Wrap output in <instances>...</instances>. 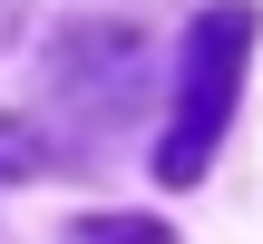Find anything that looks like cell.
<instances>
[{"label": "cell", "instance_id": "6da1fadb", "mask_svg": "<svg viewBox=\"0 0 263 244\" xmlns=\"http://www.w3.org/2000/svg\"><path fill=\"white\" fill-rule=\"evenodd\" d=\"M244 59H254V10L244 0H215L185 29V49H176V117L156 137V176L166 186H195L215 166V137H224L234 88H244Z\"/></svg>", "mask_w": 263, "mask_h": 244}, {"label": "cell", "instance_id": "7a4b0ae2", "mask_svg": "<svg viewBox=\"0 0 263 244\" xmlns=\"http://www.w3.org/2000/svg\"><path fill=\"white\" fill-rule=\"evenodd\" d=\"M68 244H176L166 225H146V215H78Z\"/></svg>", "mask_w": 263, "mask_h": 244}, {"label": "cell", "instance_id": "3957f363", "mask_svg": "<svg viewBox=\"0 0 263 244\" xmlns=\"http://www.w3.org/2000/svg\"><path fill=\"white\" fill-rule=\"evenodd\" d=\"M20 176H39V137L20 117H0V186H20Z\"/></svg>", "mask_w": 263, "mask_h": 244}, {"label": "cell", "instance_id": "277c9868", "mask_svg": "<svg viewBox=\"0 0 263 244\" xmlns=\"http://www.w3.org/2000/svg\"><path fill=\"white\" fill-rule=\"evenodd\" d=\"M10 20H20V0H0V39H10Z\"/></svg>", "mask_w": 263, "mask_h": 244}]
</instances>
